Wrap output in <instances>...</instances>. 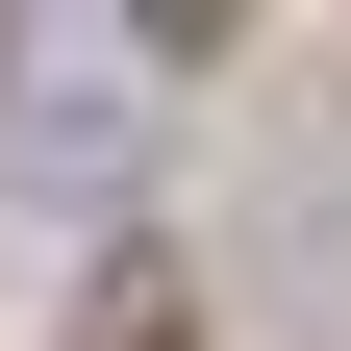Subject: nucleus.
<instances>
[{
  "mask_svg": "<svg viewBox=\"0 0 351 351\" xmlns=\"http://www.w3.org/2000/svg\"><path fill=\"white\" fill-rule=\"evenodd\" d=\"M176 51L201 25H51V51H0V151H51V176H125L176 101Z\"/></svg>",
  "mask_w": 351,
  "mask_h": 351,
  "instance_id": "f257e3e1",
  "label": "nucleus"
},
{
  "mask_svg": "<svg viewBox=\"0 0 351 351\" xmlns=\"http://www.w3.org/2000/svg\"><path fill=\"white\" fill-rule=\"evenodd\" d=\"M75 351H176V301H151V276H125V301H101V326H75Z\"/></svg>",
  "mask_w": 351,
  "mask_h": 351,
  "instance_id": "f03ea898",
  "label": "nucleus"
}]
</instances>
